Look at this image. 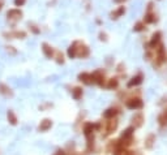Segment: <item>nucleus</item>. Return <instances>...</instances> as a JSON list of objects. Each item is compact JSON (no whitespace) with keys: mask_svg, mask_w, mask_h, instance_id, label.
Returning a JSON list of instances; mask_svg holds the SVG:
<instances>
[{"mask_svg":"<svg viewBox=\"0 0 167 155\" xmlns=\"http://www.w3.org/2000/svg\"><path fill=\"white\" fill-rule=\"evenodd\" d=\"M118 85H119V81H118L116 78H111V80H108L107 87H108V89H116Z\"/></svg>","mask_w":167,"mask_h":155,"instance_id":"nucleus-20","label":"nucleus"},{"mask_svg":"<svg viewBox=\"0 0 167 155\" xmlns=\"http://www.w3.org/2000/svg\"><path fill=\"white\" fill-rule=\"evenodd\" d=\"M133 132H135V128L133 127H129L127 128L124 132H123V134L120 138H131V137H133Z\"/></svg>","mask_w":167,"mask_h":155,"instance_id":"nucleus-14","label":"nucleus"},{"mask_svg":"<svg viewBox=\"0 0 167 155\" xmlns=\"http://www.w3.org/2000/svg\"><path fill=\"white\" fill-rule=\"evenodd\" d=\"M51 125H52L51 120L45 119V120H42V121H41V124H39V130H41V132H46V130H48V129L51 128Z\"/></svg>","mask_w":167,"mask_h":155,"instance_id":"nucleus-11","label":"nucleus"},{"mask_svg":"<svg viewBox=\"0 0 167 155\" xmlns=\"http://www.w3.org/2000/svg\"><path fill=\"white\" fill-rule=\"evenodd\" d=\"M163 115H165V117L167 119V110H166V111H165V112H163Z\"/></svg>","mask_w":167,"mask_h":155,"instance_id":"nucleus-28","label":"nucleus"},{"mask_svg":"<svg viewBox=\"0 0 167 155\" xmlns=\"http://www.w3.org/2000/svg\"><path fill=\"white\" fill-rule=\"evenodd\" d=\"M78 80H80L81 82L86 84V85H91V84H94V80H93V76H91V73H86V72L81 73V74L78 76Z\"/></svg>","mask_w":167,"mask_h":155,"instance_id":"nucleus-5","label":"nucleus"},{"mask_svg":"<svg viewBox=\"0 0 167 155\" xmlns=\"http://www.w3.org/2000/svg\"><path fill=\"white\" fill-rule=\"evenodd\" d=\"M142 80H144V77H142V74H137V76H135V77H132L131 78V81L128 82V87H133V86H137V85H140L142 82Z\"/></svg>","mask_w":167,"mask_h":155,"instance_id":"nucleus-8","label":"nucleus"},{"mask_svg":"<svg viewBox=\"0 0 167 155\" xmlns=\"http://www.w3.org/2000/svg\"><path fill=\"white\" fill-rule=\"evenodd\" d=\"M42 51H43V54L46 55V58H48V59H51L54 56V50H52V47L48 46L47 43H43L42 45Z\"/></svg>","mask_w":167,"mask_h":155,"instance_id":"nucleus-10","label":"nucleus"},{"mask_svg":"<svg viewBox=\"0 0 167 155\" xmlns=\"http://www.w3.org/2000/svg\"><path fill=\"white\" fill-rule=\"evenodd\" d=\"M118 114V111L115 110V108H108V110H106L104 111V114H103V116L106 119H112L114 116H115Z\"/></svg>","mask_w":167,"mask_h":155,"instance_id":"nucleus-16","label":"nucleus"},{"mask_svg":"<svg viewBox=\"0 0 167 155\" xmlns=\"http://www.w3.org/2000/svg\"><path fill=\"white\" fill-rule=\"evenodd\" d=\"M154 142H155V136L154 134H149L146 137V140H145V147L146 149H153V146H154Z\"/></svg>","mask_w":167,"mask_h":155,"instance_id":"nucleus-12","label":"nucleus"},{"mask_svg":"<svg viewBox=\"0 0 167 155\" xmlns=\"http://www.w3.org/2000/svg\"><path fill=\"white\" fill-rule=\"evenodd\" d=\"M127 0H114V3H118V4H121V3H125Z\"/></svg>","mask_w":167,"mask_h":155,"instance_id":"nucleus-26","label":"nucleus"},{"mask_svg":"<svg viewBox=\"0 0 167 155\" xmlns=\"http://www.w3.org/2000/svg\"><path fill=\"white\" fill-rule=\"evenodd\" d=\"M3 3H4V0H0V9H2V7H3Z\"/></svg>","mask_w":167,"mask_h":155,"instance_id":"nucleus-27","label":"nucleus"},{"mask_svg":"<svg viewBox=\"0 0 167 155\" xmlns=\"http://www.w3.org/2000/svg\"><path fill=\"white\" fill-rule=\"evenodd\" d=\"M125 13V7H119V8H116L115 11H112L111 13H110V17H111V20H118L119 17H121Z\"/></svg>","mask_w":167,"mask_h":155,"instance_id":"nucleus-6","label":"nucleus"},{"mask_svg":"<svg viewBox=\"0 0 167 155\" xmlns=\"http://www.w3.org/2000/svg\"><path fill=\"white\" fill-rule=\"evenodd\" d=\"M91 76H93V80L95 84H98L99 86L104 85V74L102 72H94V73H91Z\"/></svg>","mask_w":167,"mask_h":155,"instance_id":"nucleus-7","label":"nucleus"},{"mask_svg":"<svg viewBox=\"0 0 167 155\" xmlns=\"http://www.w3.org/2000/svg\"><path fill=\"white\" fill-rule=\"evenodd\" d=\"M116 125H118V123L114 120V121H110L108 123V127H107V133H111V132H114L116 129Z\"/></svg>","mask_w":167,"mask_h":155,"instance_id":"nucleus-22","label":"nucleus"},{"mask_svg":"<svg viewBox=\"0 0 167 155\" xmlns=\"http://www.w3.org/2000/svg\"><path fill=\"white\" fill-rule=\"evenodd\" d=\"M132 121H133V128H140L144 124V116H142V114H136L133 116V119H132Z\"/></svg>","mask_w":167,"mask_h":155,"instance_id":"nucleus-9","label":"nucleus"},{"mask_svg":"<svg viewBox=\"0 0 167 155\" xmlns=\"http://www.w3.org/2000/svg\"><path fill=\"white\" fill-rule=\"evenodd\" d=\"M99 37H101V41H106V34L104 33H101Z\"/></svg>","mask_w":167,"mask_h":155,"instance_id":"nucleus-25","label":"nucleus"},{"mask_svg":"<svg viewBox=\"0 0 167 155\" xmlns=\"http://www.w3.org/2000/svg\"><path fill=\"white\" fill-rule=\"evenodd\" d=\"M7 16H8V18H21L22 13H21V11H19V9H11L7 13Z\"/></svg>","mask_w":167,"mask_h":155,"instance_id":"nucleus-13","label":"nucleus"},{"mask_svg":"<svg viewBox=\"0 0 167 155\" xmlns=\"http://www.w3.org/2000/svg\"><path fill=\"white\" fill-rule=\"evenodd\" d=\"M68 56L73 59V58H76V42L73 43V45L69 46V48H68Z\"/></svg>","mask_w":167,"mask_h":155,"instance_id":"nucleus-18","label":"nucleus"},{"mask_svg":"<svg viewBox=\"0 0 167 155\" xmlns=\"http://www.w3.org/2000/svg\"><path fill=\"white\" fill-rule=\"evenodd\" d=\"M93 130H94V125H93V124H86L85 129H84V133H85L86 137H90L91 133H93Z\"/></svg>","mask_w":167,"mask_h":155,"instance_id":"nucleus-17","label":"nucleus"},{"mask_svg":"<svg viewBox=\"0 0 167 155\" xmlns=\"http://www.w3.org/2000/svg\"><path fill=\"white\" fill-rule=\"evenodd\" d=\"M72 97H73V99L78 101V99L82 97V89H81V87H74V89L72 90Z\"/></svg>","mask_w":167,"mask_h":155,"instance_id":"nucleus-15","label":"nucleus"},{"mask_svg":"<svg viewBox=\"0 0 167 155\" xmlns=\"http://www.w3.org/2000/svg\"><path fill=\"white\" fill-rule=\"evenodd\" d=\"M89 54H90V51H89V48H87V46L76 42V56L84 59V58L89 56Z\"/></svg>","mask_w":167,"mask_h":155,"instance_id":"nucleus-1","label":"nucleus"},{"mask_svg":"<svg viewBox=\"0 0 167 155\" xmlns=\"http://www.w3.org/2000/svg\"><path fill=\"white\" fill-rule=\"evenodd\" d=\"M144 30H145V22H142V21H140V22L135 24V26H133V31H137V33H140V31H144Z\"/></svg>","mask_w":167,"mask_h":155,"instance_id":"nucleus-19","label":"nucleus"},{"mask_svg":"<svg viewBox=\"0 0 167 155\" xmlns=\"http://www.w3.org/2000/svg\"><path fill=\"white\" fill-rule=\"evenodd\" d=\"M144 102L140 98H131L129 101H127V107L129 110H140L142 108Z\"/></svg>","mask_w":167,"mask_h":155,"instance_id":"nucleus-2","label":"nucleus"},{"mask_svg":"<svg viewBox=\"0 0 167 155\" xmlns=\"http://www.w3.org/2000/svg\"><path fill=\"white\" fill-rule=\"evenodd\" d=\"M161 38H162V33H161V31H155V33L152 35V39H150V42H149V47H152V48H155V47L161 43Z\"/></svg>","mask_w":167,"mask_h":155,"instance_id":"nucleus-4","label":"nucleus"},{"mask_svg":"<svg viewBox=\"0 0 167 155\" xmlns=\"http://www.w3.org/2000/svg\"><path fill=\"white\" fill-rule=\"evenodd\" d=\"M26 3V0H15V4L17 7H21V5H24V4Z\"/></svg>","mask_w":167,"mask_h":155,"instance_id":"nucleus-24","label":"nucleus"},{"mask_svg":"<svg viewBox=\"0 0 167 155\" xmlns=\"http://www.w3.org/2000/svg\"><path fill=\"white\" fill-rule=\"evenodd\" d=\"M0 89H3V90H0V93H2V94H5V95H12V93H11V91H5V90H8L7 86L0 85Z\"/></svg>","mask_w":167,"mask_h":155,"instance_id":"nucleus-23","label":"nucleus"},{"mask_svg":"<svg viewBox=\"0 0 167 155\" xmlns=\"http://www.w3.org/2000/svg\"><path fill=\"white\" fill-rule=\"evenodd\" d=\"M8 120H9V123L12 125H16L17 124V117L15 116V114L12 112V111H8Z\"/></svg>","mask_w":167,"mask_h":155,"instance_id":"nucleus-21","label":"nucleus"},{"mask_svg":"<svg viewBox=\"0 0 167 155\" xmlns=\"http://www.w3.org/2000/svg\"><path fill=\"white\" fill-rule=\"evenodd\" d=\"M157 21H158V18H157L155 12L146 11V13H145V16H144V22L145 24H155Z\"/></svg>","mask_w":167,"mask_h":155,"instance_id":"nucleus-3","label":"nucleus"}]
</instances>
